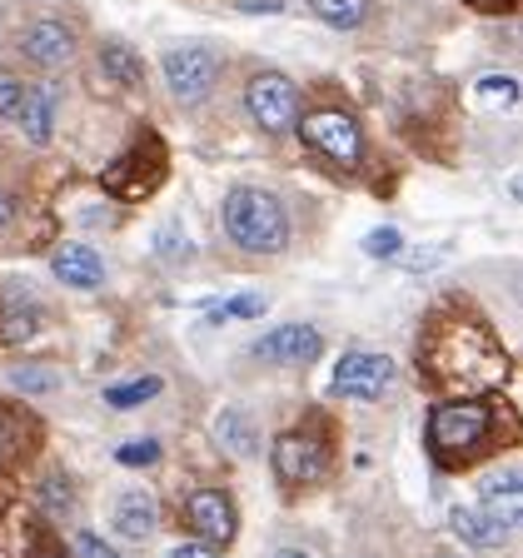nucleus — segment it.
Instances as JSON below:
<instances>
[{
    "instance_id": "obj_14",
    "label": "nucleus",
    "mask_w": 523,
    "mask_h": 558,
    "mask_svg": "<svg viewBox=\"0 0 523 558\" xmlns=\"http://www.w3.org/2000/svg\"><path fill=\"white\" fill-rule=\"evenodd\" d=\"M523 478H519V469H499V474H488L484 484H478V509L484 513H494L499 523H509V529H519V509H523Z\"/></svg>"
},
{
    "instance_id": "obj_3",
    "label": "nucleus",
    "mask_w": 523,
    "mask_h": 558,
    "mask_svg": "<svg viewBox=\"0 0 523 558\" xmlns=\"http://www.w3.org/2000/svg\"><path fill=\"white\" fill-rule=\"evenodd\" d=\"M488 429H494V409H488L484 399H453V404H439L429 414V453L439 464L464 459V453H474L478 444L488 439Z\"/></svg>"
},
{
    "instance_id": "obj_19",
    "label": "nucleus",
    "mask_w": 523,
    "mask_h": 558,
    "mask_svg": "<svg viewBox=\"0 0 523 558\" xmlns=\"http://www.w3.org/2000/svg\"><path fill=\"white\" fill-rule=\"evenodd\" d=\"M100 70L115 85H125V90L145 81V65H139V56L130 46H120V40H105V46H100Z\"/></svg>"
},
{
    "instance_id": "obj_28",
    "label": "nucleus",
    "mask_w": 523,
    "mask_h": 558,
    "mask_svg": "<svg viewBox=\"0 0 523 558\" xmlns=\"http://www.w3.org/2000/svg\"><path fill=\"white\" fill-rule=\"evenodd\" d=\"M478 100H503V105H513L519 100V81H509V75H488V81H478Z\"/></svg>"
},
{
    "instance_id": "obj_1",
    "label": "nucleus",
    "mask_w": 523,
    "mask_h": 558,
    "mask_svg": "<svg viewBox=\"0 0 523 558\" xmlns=\"http://www.w3.org/2000/svg\"><path fill=\"white\" fill-rule=\"evenodd\" d=\"M418 369H429L449 389H494L509 374V354L478 319L449 314V319H434L418 344Z\"/></svg>"
},
{
    "instance_id": "obj_37",
    "label": "nucleus",
    "mask_w": 523,
    "mask_h": 558,
    "mask_svg": "<svg viewBox=\"0 0 523 558\" xmlns=\"http://www.w3.org/2000/svg\"><path fill=\"white\" fill-rule=\"evenodd\" d=\"M275 558H309V554H300V548H284V554H275Z\"/></svg>"
},
{
    "instance_id": "obj_12",
    "label": "nucleus",
    "mask_w": 523,
    "mask_h": 558,
    "mask_svg": "<svg viewBox=\"0 0 523 558\" xmlns=\"http://www.w3.org/2000/svg\"><path fill=\"white\" fill-rule=\"evenodd\" d=\"M25 56L35 60V65H46V70H60L70 56H75V35H70L65 21H35L31 31H25Z\"/></svg>"
},
{
    "instance_id": "obj_5",
    "label": "nucleus",
    "mask_w": 523,
    "mask_h": 558,
    "mask_svg": "<svg viewBox=\"0 0 523 558\" xmlns=\"http://www.w3.org/2000/svg\"><path fill=\"white\" fill-rule=\"evenodd\" d=\"M160 70H165V85H170L174 100L199 105L209 90H215V81H220V56L209 46H199V40H190V46L165 50Z\"/></svg>"
},
{
    "instance_id": "obj_10",
    "label": "nucleus",
    "mask_w": 523,
    "mask_h": 558,
    "mask_svg": "<svg viewBox=\"0 0 523 558\" xmlns=\"http://www.w3.org/2000/svg\"><path fill=\"white\" fill-rule=\"evenodd\" d=\"M319 349H325V339H319V329H314V325H279V329H269V335L259 339L255 354L265 364L304 369V364L319 360Z\"/></svg>"
},
{
    "instance_id": "obj_33",
    "label": "nucleus",
    "mask_w": 523,
    "mask_h": 558,
    "mask_svg": "<svg viewBox=\"0 0 523 558\" xmlns=\"http://www.w3.org/2000/svg\"><path fill=\"white\" fill-rule=\"evenodd\" d=\"M244 15H279L284 11V0H240Z\"/></svg>"
},
{
    "instance_id": "obj_30",
    "label": "nucleus",
    "mask_w": 523,
    "mask_h": 558,
    "mask_svg": "<svg viewBox=\"0 0 523 558\" xmlns=\"http://www.w3.org/2000/svg\"><path fill=\"white\" fill-rule=\"evenodd\" d=\"M40 504H46L50 513H60V509H70V484L60 474H50L46 478V488H40Z\"/></svg>"
},
{
    "instance_id": "obj_34",
    "label": "nucleus",
    "mask_w": 523,
    "mask_h": 558,
    "mask_svg": "<svg viewBox=\"0 0 523 558\" xmlns=\"http://www.w3.org/2000/svg\"><path fill=\"white\" fill-rule=\"evenodd\" d=\"M170 558H220V554H215V544H174Z\"/></svg>"
},
{
    "instance_id": "obj_7",
    "label": "nucleus",
    "mask_w": 523,
    "mask_h": 558,
    "mask_svg": "<svg viewBox=\"0 0 523 558\" xmlns=\"http://www.w3.org/2000/svg\"><path fill=\"white\" fill-rule=\"evenodd\" d=\"M300 135L309 140L319 155H329L335 165L364 160V130H360V120L344 116V110H314V116H300Z\"/></svg>"
},
{
    "instance_id": "obj_2",
    "label": "nucleus",
    "mask_w": 523,
    "mask_h": 558,
    "mask_svg": "<svg viewBox=\"0 0 523 558\" xmlns=\"http://www.w3.org/2000/svg\"><path fill=\"white\" fill-rule=\"evenodd\" d=\"M224 234L240 244L244 255H279L290 244V215L269 190H230L224 195Z\"/></svg>"
},
{
    "instance_id": "obj_21",
    "label": "nucleus",
    "mask_w": 523,
    "mask_h": 558,
    "mask_svg": "<svg viewBox=\"0 0 523 558\" xmlns=\"http://www.w3.org/2000/svg\"><path fill=\"white\" fill-rule=\"evenodd\" d=\"M165 384L155 379V374H145V379H125V384H110L105 389V404L110 409H135V404H150L155 395H160Z\"/></svg>"
},
{
    "instance_id": "obj_26",
    "label": "nucleus",
    "mask_w": 523,
    "mask_h": 558,
    "mask_svg": "<svg viewBox=\"0 0 523 558\" xmlns=\"http://www.w3.org/2000/svg\"><path fill=\"white\" fill-rule=\"evenodd\" d=\"M155 244H160V255H165V259H174V265H185V259L195 255V244H190V240H180V230H174V225H160V234H155Z\"/></svg>"
},
{
    "instance_id": "obj_15",
    "label": "nucleus",
    "mask_w": 523,
    "mask_h": 558,
    "mask_svg": "<svg viewBox=\"0 0 523 558\" xmlns=\"http://www.w3.org/2000/svg\"><path fill=\"white\" fill-rule=\"evenodd\" d=\"M155 523H160V509H155V499L145 494V488H130V494L115 499V534L120 538L145 544V538L155 534Z\"/></svg>"
},
{
    "instance_id": "obj_11",
    "label": "nucleus",
    "mask_w": 523,
    "mask_h": 558,
    "mask_svg": "<svg viewBox=\"0 0 523 558\" xmlns=\"http://www.w3.org/2000/svg\"><path fill=\"white\" fill-rule=\"evenodd\" d=\"M185 513H190V523H195L199 544H230L234 529H240V523H234L230 494H220V488H199V494H190Z\"/></svg>"
},
{
    "instance_id": "obj_13",
    "label": "nucleus",
    "mask_w": 523,
    "mask_h": 558,
    "mask_svg": "<svg viewBox=\"0 0 523 558\" xmlns=\"http://www.w3.org/2000/svg\"><path fill=\"white\" fill-rule=\"evenodd\" d=\"M50 269H56V279L70 284V290H100L105 284V265L90 244H60Z\"/></svg>"
},
{
    "instance_id": "obj_23",
    "label": "nucleus",
    "mask_w": 523,
    "mask_h": 558,
    "mask_svg": "<svg viewBox=\"0 0 523 558\" xmlns=\"http://www.w3.org/2000/svg\"><path fill=\"white\" fill-rule=\"evenodd\" d=\"M265 310L259 294H240V300H224V304H209V319H255Z\"/></svg>"
},
{
    "instance_id": "obj_31",
    "label": "nucleus",
    "mask_w": 523,
    "mask_h": 558,
    "mask_svg": "<svg viewBox=\"0 0 523 558\" xmlns=\"http://www.w3.org/2000/svg\"><path fill=\"white\" fill-rule=\"evenodd\" d=\"M35 329H40V314H35V310H25V314H11L0 335H5V339H11V344H15V339H31Z\"/></svg>"
},
{
    "instance_id": "obj_20",
    "label": "nucleus",
    "mask_w": 523,
    "mask_h": 558,
    "mask_svg": "<svg viewBox=\"0 0 523 558\" xmlns=\"http://www.w3.org/2000/svg\"><path fill=\"white\" fill-rule=\"evenodd\" d=\"M309 11L329 25V31H354L369 15V0H309Z\"/></svg>"
},
{
    "instance_id": "obj_29",
    "label": "nucleus",
    "mask_w": 523,
    "mask_h": 558,
    "mask_svg": "<svg viewBox=\"0 0 523 558\" xmlns=\"http://www.w3.org/2000/svg\"><path fill=\"white\" fill-rule=\"evenodd\" d=\"M21 100H25V85L15 81L11 70H0V116H15V110H21Z\"/></svg>"
},
{
    "instance_id": "obj_18",
    "label": "nucleus",
    "mask_w": 523,
    "mask_h": 558,
    "mask_svg": "<svg viewBox=\"0 0 523 558\" xmlns=\"http://www.w3.org/2000/svg\"><path fill=\"white\" fill-rule=\"evenodd\" d=\"M215 439H220L230 453H240V459H250V453L259 449V434H255V424H250L244 409H224V414L215 418Z\"/></svg>"
},
{
    "instance_id": "obj_8",
    "label": "nucleus",
    "mask_w": 523,
    "mask_h": 558,
    "mask_svg": "<svg viewBox=\"0 0 523 558\" xmlns=\"http://www.w3.org/2000/svg\"><path fill=\"white\" fill-rule=\"evenodd\" d=\"M394 379V360L374 354V349H349L344 360L335 364V395L344 399H379Z\"/></svg>"
},
{
    "instance_id": "obj_6",
    "label": "nucleus",
    "mask_w": 523,
    "mask_h": 558,
    "mask_svg": "<svg viewBox=\"0 0 523 558\" xmlns=\"http://www.w3.org/2000/svg\"><path fill=\"white\" fill-rule=\"evenodd\" d=\"M165 180V145L160 135H139L135 150H125V160L105 170V190H115L120 199H145Z\"/></svg>"
},
{
    "instance_id": "obj_25",
    "label": "nucleus",
    "mask_w": 523,
    "mask_h": 558,
    "mask_svg": "<svg viewBox=\"0 0 523 558\" xmlns=\"http://www.w3.org/2000/svg\"><path fill=\"white\" fill-rule=\"evenodd\" d=\"M399 244H404V234H399L394 225H384V230L364 234V255H374V259H389V255H399Z\"/></svg>"
},
{
    "instance_id": "obj_35",
    "label": "nucleus",
    "mask_w": 523,
    "mask_h": 558,
    "mask_svg": "<svg viewBox=\"0 0 523 558\" xmlns=\"http://www.w3.org/2000/svg\"><path fill=\"white\" fill-rule=\"evenodd\" d=\"M5 225H11V199L0 195V230H5Z\"/></svg>"
},
{
    "instance_id": "obj_4",
    "label": "nucleus",
    "mask_w": 523,
    "mask_h": 558,
    "mask_svg": "<svg viewBox=\"0 0 523 558\" xmlns=\"http://www.w3.org/2000/svg\"><path fill=\"white\" fill-rule=\"evenodd\" d=\"M244 110H250V120H255L265 135H284V130H294L304 116L300 85H294L290 75L265 70V75H255V81L244 85Z\"/></svg>"
},
{
    "instance_id": "obj_36",
    "label": "nucleus",
    "mask_w": 523,
    "mask_h": 558,
    "mask_svg": "<svg viewBox=\"0 0 523 558\" xmlns=\"http://www.w3.org/2000/svg\"><path fill=\"white\" fill-rule=\"evenodd\" d=\"M474 5H484V11H499V5H509V0H474Z\"/></svg>"
},
{
    "instance_id": "obj_16",
    "label": "nucleus",
    "mask_w": 523,
    "mask_h": 558,
    "mask_svg": "<svg viewBox=\"0 0 523 558\" xmlns=\"http://www.w3.org/2000/svg\"><path fill=\"white\" fill-rule=\"evenodd\" d=\"M56 85H35V90H25V100H21V110L15 116L25 120V140L31 145H46L50 140V130H56Z\"/></svg>"
},
{
    "instance_id": "obj_22",
    "label": "nucleus",
    "mask_w": 523,
    "mask_h": 558,
    "mask_svg": "<svg viewBox=\"0 0 523 558\" xmlns=\"http://www.w3.org/2000/svg\"><path fill=\"white\" fill-rule=\"evenodd\" d=\"M11 384L15 389H25V395H50L56 389V369H35V364H21V369H11Z\"/></svg>"
},
{
    "instance_id": "obj_9",
    "label": "nucleus",
    "mask_w": 523,
    "mask_h": 558,
    "mask_svg": "<svg viewBox=\"0 0 523 558\" xmlns=\"http://www.w3.org/2000/svg\"><path fill=\"white\" fill-rule=\"evenodd\" d=\"M275 474L284 478V484H314V478L325 474V464H329V453H325V444H319V434H279L275 439Z\"/></svg>"
},
{
    "instance_id": "obj_27",
    "label": "nucleus",
    "mask_w": 523,
    "mask_h": 558,
    "mask_svg": "<svg viewBox=\"0 0 523 558\" xmlns=\"http://www.w3.org/2000/svg\"><path fill=\"white\" fill-rule=\"evenodd\" d=\"M25 429H31V424H21V418H15L11 409H0V459H11V453L21 449Z\"/></svg>"
},
{
    "instance_id": "obj_24",
    "label": "nucleus",
    "mask_w": 523,
    "mask_h": 558,
    "mask_svg": "<svg viewBox=\"0 0 523 558\" xmlns=\"http://www.w3.org/2000/svg\"><path fill=\"white\" fill-rule=\"evenodd\" d=\"M115 459H120V464H130V469L160 464V444H155V439H130V444H120V449H115Z\"/></svg>"
},
{
    "instance_id": "obj_17",
    "label": "nucleus",
    "mask_w": 523,
    "mask_h": 558,
    "mask_svg": "<svg viewBox=\"0 0 523 558\" xmlns=\"http://www.w3.org/2000/svg\"><path fill=\"white\" fill-rule=\"evenodd\" d=\"M453 534L464 538L469 548H499L513 529L499 523L494 513H484V509H453Z\"/></svg>"
},
{
    "instance_id": "obj_32",
    "label": "nucleus",
    "mask_w": 523,
    "mask_h": 558,
    "mask_svg": "<svg viewBox=\"0 0 523 558\" xmlns=\"http://www.w3.org/2000/svg\"><path fill=\"white\" fill-rule=\"evenodd\" d=\"M75 558H120V554L105 544L100 534H90V529H85V534H75Z\"/></svg>"
}]
</instances>
